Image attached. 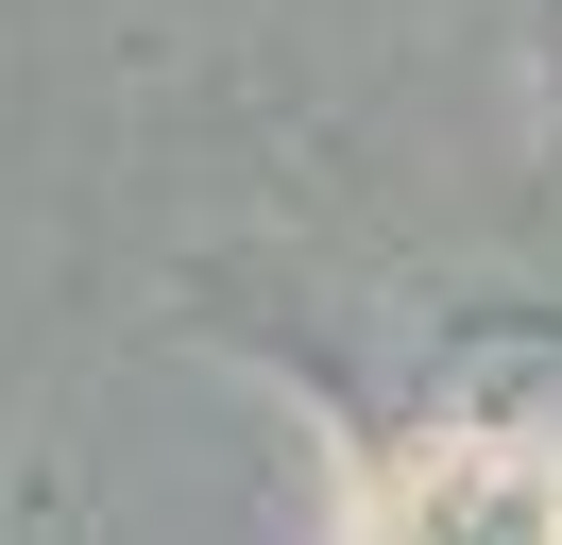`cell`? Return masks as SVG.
I'll return each instance as SVG.
<instances>
[{
    "instance_id": "obj_1",
    "label": "cell",
    "mask_w": 562,
    "mask_h": 545,
    "mask_svg": "<svg viewBox=\"0 0 562 545\" xmlns=\"http://www.w3.org/2000/svg\"><path fill=\"white\" fill-rule=\"evenodd\" d=\"M358 545H562V460L546 443H494V426L392 443L358 477Z\"/></svg>"
}]
</instances>
